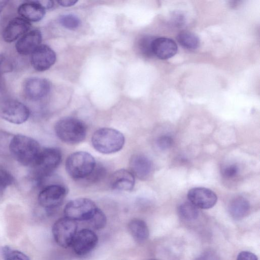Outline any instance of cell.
I'll return each instance as SVG.
<instances>
[{"label": "cell", "instance_id": "30bf717a", "mask_svg": "<svg viewBox=\"0 0 260 260\" xmlns=\"http://www.w3.org/2000/svg\"><path fill=\"white\" fill-rule=\"evenodd\" d=\"M98 238L96 234L89 229H82L77 232L72 244L74 252L83 256L90 253L96 246Z\"/></svg>", "mask_w": 260, "mask_h": 260}, {"label": "cell", "instance_id": "83f0119b", "mask_svg": "<svg viewBox=\"0 0 260 260\" xmlns=\"http://www.w3.org/2000/svg\"><path fill=\"white\" fill-rule=\"evenodd\" d=\"M14 178L12 174L0 166V197L3 195L6 189L12 184Z\"/></svg>", "mask_w": 260, "mask_h": 260}, {"label": "cell", "instance_id": "2e32d148", "mask_svg": "<svg viewBox=\"0 0 260 260\" xmlns=\"http://www.w3.org/2000/svg\"><path fill=\"white\" fill-rule=\"evenodd\" d=\"M177 50L176 43L170 38H155L152 43L153 54L160 59H167L173 57Z\"/></svg>", "mask_w": 260, "mask_h": 260}, {"label": "cell", "instance_id": "3957f363", "mask_svg": "<svg viewBox=\"0 0 260 260\" xmlns=\"http://www.w3.org/2000/svg\"><path fill=\"white\" fill-rule=\"evenodd\" d=\"M125 142L123 135L112 128L104 127L96 130L91 138L94 148L104 154H111L120 150Z\"/></svg>", "mask_w": 260, "mask_h": 260}, {"label": "cell", "instance_id": "f546056e", "mask_svg": "<svg viewBox=\"0 0 260 260\" xmlns=\"http://www.w3.org/2000/svg\"><path fill=\"white\" fill-rule=\"evenodd\" d=\"M173 142L172 137L167 135H163L158 138L157 145L160 149L166 150L171 146Z\"/></svg>", "mask_w": 260, "mask_h": 260}, {"label": "cell", "instance_id": "d4e9b609", "mask_svg": "<svg viewBox=\"0 0 260 260\" xmlns=\"http://www.w3.org/2000/svg\"><path fill=\"white\" fill-rule=\"evenodd\" d=\"M4 260H30L24 253L14 249L9 246H5L2 249Z\"/></svg>", "mask_w": 260, "mask_h": 260}, {"label": "cell", "instance_id": "4fadbf2b", "mask_svg": "<svg viewBox=\"0 0 260 260\" xmlns=\"http://www.w3.org/2000/svg\"><path fill=\"white\" fill-rule=\"evenodd\" d=\"M189 202L198 208L210 209L216 203L217 197L212 190L202 187L190 189L187 194Z\"/></svg>", "mask_w": 260, "mask_h": 260}, {"label": "cell", "instance_id": "5bb4252c", "mask_svg": "<svg viewBox=\"0 0 260 260\" xmlns=\"http://www.w3.org/2000/svg\"><path fill=\"white\" fill-rule=\"evenodd\" d=\"M31 24L22 17H15L9 21L3 32L4 40L11 43L29 30Z\"/></svg>", "mask_w": 260, "mask_h": 260}, {"label": "cell", "instance_id": "e575fe53", "mask_svg": "<svg viewBox=\"0 0 260 260\" xmlns=\"http://www.w3.org/2000/svg\"><path fill=\"white\" fill-rule=\"evenodd\" d=\"M77 2L75 0H61L57 1V3L62 7H70L74 5Z\"/></svg>", "mask_w": 260, "mask_h": 260}, {"label": "cell", "instance_id": "ba28073f", "mask_svg": "<svg viewBox=\"0 0 260 260\" xmlns=\"http://www.w3.org/2000/svg\"><path fill=\"white\" fill-rule=\"evenodd\" d=\"M77 229L76 221L67 217H62L56 221L52 226L53 237L58 245L66 248L72 246Z\"/></svg>", "mask_w": 260, "mask_h": 260}, {"label": "cell", "instance_id": "f1b7e54d", "mask_svg": "<svg viewBox=\"0 0 260 260\" xmlns=\"http://www.w3.org/2000/svg\"><path fill=\"white\" fill-rule=\"evenodd\" d=\"M87 221L93 229L100 230L105 227L107 219L104 212L98 208L93 216Z\"/></svg>", "mask_w": 260, "mask_h": 260}, {"label": "cell", "instance_id": "4dcf8cb0", "mask_svg": "<svg viewBox=\"0 0 260 260\" xmlns=\"http://www.w3.org/2000/svg\"><path fill=\"white\" fill-rule=\"evenodd\" d=\"M239 168L236 165H231L225 167L222 172L223 176L228 178L235 176L238 172Z\"/></svg>", "mask_w": 260, "mask_h": 260}, {"label": "cell", "instance_id": "5b68a950", "mask_svg": "<svg viewBox=\"0 0 260 260\" xmlns=\"http://www.w3.org/2000/svg\"><path fill=\"white\" fill-rule=\"evenodd\" d=\"M95 166L96 162L93 157L84 151L72 153L66 161L67 173L75 179H86L92 172Z\"/></svg>", "mask_w": 260, "mask_h": 260}, {"label": "cell", "instance_id": "277c9868", "mask_svg": "<svg viewBox=\"0 0 260 260\" xmlns=\"http://www.w3.org/2000/svg\"><path fill=\"white\" fill-rule=\"evenodd\" d=\"M55 132L62 141L70 144H78L86 135V127L83 121L74 117H64L58 120L54 127Z\"/></svg>", "mask_w": 260, "mask_h": 260}, {"label": "cell", "instance_id": "6da1fadb", "mask_svg": "<svg viewBox=\"0 0 260 260\" xmlns=\"http://www.w3.org/2000/svg\"><path fill=\"white\" fill-rule=\"evenodd\" d=\"M9 150L17 161L24 166L31 167L36 161L41 149L35 139L18 134L11 140Z\"/></svg>", "mask_w": 260, "mask_h": 260}, {"label": "cell", "instance_id": "d6a6232c", "mask_svg": "<svg viewBox=\"0 0 260 260\" xmlns=\"http://www.w3.org/2000/svg\"><path fill=\"white\" fill-rule=\"evenodd\" d=\"M237 260H258L255 254L247 251L241 252L238 255Z\"/></svg>", "mask_w": 260, "mask_h": 260}, {"label": "cell", "instance_id": "1f68e13d", "mask_svg": "<svg viewBox=\"0 0 260 260\" xmlns=\"http://www.w3.org/2000/svg\"><path fill=\"white\" fill-rule=\"evenodd\" d=\"M195 260H220V258L216 253L208 251L202 253Z\"/></svg>", "mask_w": 260, "mask_h": 260}, {"label": "cell", "instance_id": "836d02e7", "mask_svg": "<svg viewBox=\"0 0 260 260\" xmlns=\"http://www.w3.org/2000/svg\"><path fill=\"white\" fill-rule=\"evenodd\" d=\"M38 3L44 8L46 9H50L54 6V2L50 0H41L37 1Z\"/></svg>", "mask_w": 260, "mask_h": 260}, {"label": "cell", "instance_id": "8fae6325", "mask_svg": "<svg viewBox=\"0 0 260 260\" xmlns=\"http://www.w3.org/2000/svg\"><path fill=\"white\" fill-rule=\"evenodd\" d=\"M50 90V84L45 78L31 77L24 82L23 91L29 100L39 101L45 98Z\"/></svg>", "mask_w": 260, "mask_h": 260}, {"label": "cell", "instance_id": "603a6c76", "mask_svg": "<svg viewBox=\"0 0 260 260\" xmlns=\"http://www.w3.org/2000/svg\"><path fill=\"white\" fill-rule=\"evenodd\" d=\"M178 213L182 219L187 221L196 219L199 213L198 208L190 202H185L180 205Z\"/></svg>", "mask_w": 260, "mask_h": 260}, {"label": "cell", "instance_id": "cb8c5ba5", "mask_svg": "<svg viewBox=\"0 0 260 260\" xmlns=\"http://www.w3.org/2000/svg\"><path fill=\"white\" fill-rule=\"evenodd\" d=\"M13 66L11 60L4 54H0V92L5 90L3 75L12 71Z\"/></svg>", "mask_w": 260, "mask_h": 260}, {"label": "cell", "instance_id": "52a82bcc", "mask_svg": "<svg viewBox=\"0 0 260 260\" xmlns=\"http://www.w3.org/2000/svg\"><path fill=\"white\" fill-rule=\"evenodd\" d=\"M95 203L87 198L70 201L64 209L65 217L75 221H88L98 209Z\"/></svg>", "mask_w": 260, "mask_h": 260}, {"label": "cell", "instance_id": "e0dca14e", "mask_svg": "<svg viewBox=\"0 0 260 260\" xmlns=\"http://www.w3.org/2000/svg\"><path fill=\"white\" fill-rule=\"evenodd\" d=\"M135 183V176L130 171L125 169L115 172L110 180L112 189L117 191H130L133 189Z\"/></svg>", "mask_w": 260, "mask_h": 260}, {"label": "cell", "instance_id": "ffe728a7", "mask_svg": "<svg viewBox=\"0 0 260 260\" xmlns=\"http://www.w3.org/2000/svg\"><path fill=\"white\" fill-rule=\"evenodd\" d=\"M128 229L133 238L137 242H143L149 237L148 228L145 222L141 219L132 220L128 223Z\"/></svg>", "mask_w": 260, "mask_h": 260}, {"label": "cell", "instance_id": "7a4b0ae2", "mask_svg": "<svg viewBox=\"0 0 260 260\" xmlns=\"http://www.w3.org/2000/svg\"><path fill=\"white\" fill-rule=\"evenodd\" d=\"M61 160L59 149L48 147L41 149L32 168V177L37 184L40 185L59 166Z\"/></svg>", "mask_w": 260, "mask_h": 260}, {"label": "cell", "instance_id": "4316f807", "mask_svg": "<svg viewBox=\"0 0 260 260\" xmlns=\"http://www.w3.org/2000/svg\"><path fill=\"white\" fill-rule=\"evenodd\" d=\"M59 22L64 27L74 29L79 27L81 22L79 18L73 14H65L59 18Z\"/></svg>", "mask_w": 260, "mask_h": 260}, {"label": "cell", "instance_id": "7402d4cb", "mask_svg": "<svg viewBox=\"0 0 260 260\" xmlns=\"http://www.w3.org/2000/svg\"><path fill=\"white\" fill-rule=\"evenodd\" d=\"M177 40L182 47L189 50H196L200 45L198 37L194 33L188 31L180 32L177 37Z\"/></svg>", "mask_w": 260, "mask_h": 260}, {"label": "cell", "instance_id": "d590c367", "mask_svg": "<svg viewBox=\"0 0 260 260\" xmlns=\"http://www.w3.org/2000/svg\"><path fill=\"white\" fill-rule=\"evenodd\" d=\"M8 3V1H0V14Z\"/></svg>", "mask_w": 260, "mask_h": 260}, {"label": "cell", "instance_id": "d6986e66", "mask_svg": "<svg viewBox=\"0 0 260 260\" xmlns=\"http://www.w3.org/2000/svg\"><path fill=\"white\" fill-rule=\"evenodd\" d=\"M129 166L131 172L138 178L144 180L147 178L152 169V163L146 156L136 154L132 156Z\"/></svg>", "mask_w": 260, "mask_h": 260}, {"label": "cell", "instance_id": "7c38bea8", "mask_svg": "<svg viewBox=\"0 0 260 260\" xmlns=\"http://www.w3.org/2000/svg\"><path fill=\"white\" fill-rule=\"evenodd\" d=\"M31 54L32 67L39 72L48 70L56 61L55 52L46 45H40Z\"/></svg>", "mask_w": 260, "mask_h": 260}, {"label": "cell", "instance_id": "8d00e7d4", "mask_svg": "<svg viewBox=\"0 0 260 260\" xmlns=\"http://www.w3.org/2000/svg\"><path fill=\"white\" fill-rule=\"evenodd\" d=\"M149 260H156V259H149Z\"/></svg>", "mask_w": 260, "mask_h": 260}, {"label": "cell", "instance_id": "44dd1931", "mask_svg": "<svg viewBox=\"0 0 260 260\" xmlns=\"http://www.w3.org/2000/svg\"><path fill=\"white\" fill-rule=\"evenodd\" d=\"M250 205L244 198L239 197L233 199L229 206V212L236 219H241L246 216L249 212Z\"/></svg>", "mask_w": 260, "mask_h": 260}, {"label": "cell", "instance_id": "9a60e30c", "mask_svg": "<svg viewBox=\"0 0 260 260\" xmlns=\"http://www.w3.org/2000/svg\"><path fill=\"white\" fill-rule=\"evenodd\" d=\"M42 34L38 29L29 31L22 36L17 42L15 48L21 55L32 53L39 46L42 41Z\"/></svg>", "mask_w": 260, "mask_h": 260}, {"label": "cell", "instance_id": "484cf974", "mask_svg": "<svg viewBox=\"0 0 260 260\" xmlns=\"http://www.w3.org/2000/svg\"><path fill=\"white\" fill-rule=\"evenodd\" d=\"M155 38L151 36H144L141 38L138 43L140 52L146 57L153 55L152 52V43Z\"/></svg>", "mask_w": 260, "mask_h": 260}, {"label": "cell", "instance_id": "8992f818", "mask_svg": "<svg viewBox=\"0 0 260 260\" xmlns=\"http://www.w3.org/2000/svg\"><path fill=\"white\" fill-rule=\"evenodd\" d=\"M30 111L24 104L12 99L0 100V117L10 123L19 124L29 118Z\"/></svg>", "mask_w": 260, "mask_h": 260}, {"label": "cell", "instance_id": "9c48e42d", "mask_svg": "<svg viewBox=\"0 0 260 260\" xmlns=\"http://www.w3.org/2000/svg\"><path fill=\"white\" fill-rule=\"evenodd\" d=\"M67 194L66 188L60 184H50L44 188L38 196V202L43 208L51 210L62 203Z\"/></svg>", "mask_w": 260, "mask_h": 260}, {"label": "cell", "instance_id": "ac0fdd59", "mask_svg": "<svg viewBox=\"0 0 260 260\" xmlns=\"http://www.w3.org/2000/svg\"><path fill=\"white\" fill-rule=\"evenodd\" d=\"M17 11L22 18L28 21L38 22L45 15V10L37 1H31L21 4Z\"/></svg>", "mask_w": 260, "mask_h": 260}]
</instances>
